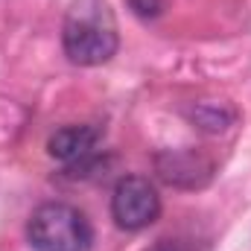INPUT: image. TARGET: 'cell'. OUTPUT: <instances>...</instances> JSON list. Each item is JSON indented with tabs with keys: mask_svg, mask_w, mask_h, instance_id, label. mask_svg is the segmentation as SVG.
<instances>
[{
	"mask_svg": "<svg viewBox=\"0 0 251 251\" xmlns=\"http://www.w3.org/2000/svg\"><path fill=\"white\" fill-rule=\"evenodd\" d=\"M97 143H100V128H94V126H64L47 140V152L56 161L73 164V161H85L88 155H94Z\"/></svg>",
	"mask_w": 251,
	"mask_h": 251,
	"instance_id": "obj_5",
	"label": "cell"
},
{
	"mask_svg": "<svg viewBox=\"0 0 251 251\" xmlns=\"http://www.w3.org/2000/svg\"><path fill=\"white\" fill-rule=\"evenodd\" d=\"M64 56L79 67L105 64L117 53V26L105 0H76L62 29Z\"/></svg>",
	"mask_w": 251,
	"mask_h": 251,
	"instance_id": "obj_1",
	"label": "cell"
},
{
	"mask_svg": "<svg viewBox=\"0 0 251 251\" xmlns=\"http://www.w3.org/2000/svg\"><path fill=\"white\" fill-rule=\"evenodd\" d=\"M190 117H193V123L199 126V128H204V131H222V128H228V126L237 120L234 108L216 105V102H199L190 111Z\"/></svg>",
	"mask_w": 251,
	"mask_h": 251,
	"instance_id": "obj_6",
	"label": "cell"
},
{
	"mask_svg": "<svg viewBox=\"0 0 251 251\" xmlns=\"http://www.w3.org/2000/svg\"><path fill=\"white\" fill-rule=\"evenodd\" d=\"M111 216L123 231H143L161 216V196L143 176H126L111 196Z\"/></svg>",
	"mask_w": 251,
	"mask_h": 251,
	"instance_id": "obj_3",
	"label": "cell"
},
{
	"mask_svg": "<svg viewBox=\"0 0 251 251\" xmlns=\"http://www.w3.org/2000/svg\"><path fill=\"white\" fill-rule=\"evenodd\" d=\"M128 3H131L134 15H140V18H158L164 12V0H128Z\"/></svg>",
	"mask_w": 251,
	"mask_h": 251,
	"instance_id": "obj_7",
	"label": "cell"
},
{
	"mask_svg": "<svg viewBox=\"0 0 251 251\" xmlns=\"http://www.w3.org/2000/svg\"><path fill=\"white\" fill-rule=\"evenodd\" d=\"M26 240L35 251H88L94 246V228L79 207L47 201L32 210L26 222Z\"/></svg>",
	"mask_w": 251,
	"mask_h": 251,
	"instance_id": "obj_2",
	"label": "cell"
},
{
	"mask_svg": "<svg viewBox=\"0 0 251 251\" xmlns=\"http://www.w3.org/2000/svg\"><path fill=\"white\" fill-rule=\"evenodd\" d=\"M158 176L173 187H204L213 176V161L196 149H170L155 158Z\"/></svg>",
	"mask_w": 251,
	"mask_h": 251,
	"instance_id": "obj_4",
	"label": "cell"
}]
</instances>
